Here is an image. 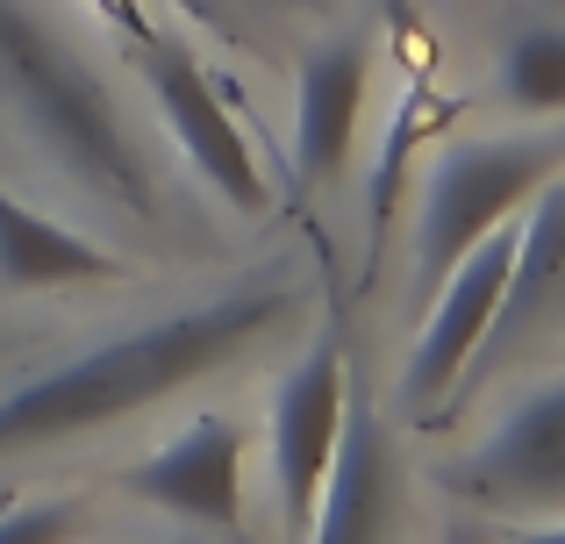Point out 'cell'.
Listing matches in <instances>:
<instances>
[{
    "label": "cell",
    "instance_id": "obj_1",
    "mask_svg": "<svg viewBox=\"0 0 565 544\" xmlns=\"http://www.w3.org/2000/svg\"><path fill=\"white\" fill-rule=\"evenodd\" d=\"M279 316H287L279 287H236L222 301H193L180 316L137 322V330L79 351V359L51 365V373L14 380L0 394V459L72 445V437H94L108 423L137 416V408L166 402V394L193 387L201 373L230 365L236 351H250Z\"/></svg>",
    "mask_w": 565,
    "mask_h": 544
},
{
    "label": "cell",
    "instance_id": "obj_2",
    "mask_svg": "<svg viewBox=\"0 0 565 544\" xmlns=\"http://www.w3.org/2000/svg\"><path fill=\"white\" fill-rule=\"evenodd\" d=\"M0 108L72 194H86L94 209L122 215L137 230L166 223L158 158L122 122L108 79L86 65L79 43L36 0H0Z\"/></svg>",
    "mask_w": 565,
    "mask_h": 544
},
{
    "label": "cell",
    "instance_id": "obj_3",
    "mask_svg": "<svg viewBox=\"0 0 565 544\" xmlns=\"http://www.w3.org/2000/svg\"><path fill=\"white\" fill-rule=\"evenodd\" d=\"M565 172L558 137H472V143H437L423 172V215H415V273L437 287L480 237L530 209Z\"/></svg>",
    "mask_w": 565,
    "mask_h": 544
},
{
    "label": "cell",
    "instance_id": "obj_4",
    "mask_svg": "<svg viewBox=\"0 0 565 544\" xmlns=\"http://www.w3.org/2000/svg\"><path fill=\"white\" fill-rule=\"evenodd\" d=\"M137 65H143V86H151L172 143H180V158L207 180V194L230 201L236 215H265L273 209V180H265L244 122H236L230 100H222L215 72H207L180 36H166V29H143L137 36Z\"/></svg>",
    "mask_w": 565,
    "mask_h": 544
},
{
    "label": "cell",
    "instance_id": "obj_5",
    "mask_svg": "<svg viewBox=\"0 0 565 544\" xmlns=\"http://www.w3.org/2000/svg\"><path fill=\"white\" fill-rule=\"evenodd\" d=\"M509 273H515V223H501L494 237H480L437 287H429V316H423V330H415L408 365H401V402H408V416L444 408L451 387L480 365V344H487V330H494Z\"/></svg>",
    "mask_w": 565,
    "mask_h": 544
},
{
    "label": "cell",
    "instance_id": "obj_6",
    "mask_svg": "<svg viewBox=\"0 0 565 544\" xmlns=\"http://www.w3.org/2000/svg\"><path fill=\"white\" fill-rule=\"evenodd\" d=\"M451 488L494 516L552 523L565 516V373L530 387L466 459L451 466Z\"/></svg>",
    "mask_w": 565,
    "mask_h": 544
},
{
    "label": "cell",
    "instance_id": "obj_7",
    "mask_svg": "<svg viewBox=\"0 0 565 544\" xmlns=\"http://www.w3.org/2000/svg\"><path fill=\"white\" fill-rule=\"evenodd\" d=\"M344 408H351V365L337 351V337H316L301 359L287 365L265 416V451H273V494L279 516L294 531H308L322 502V480L337 466V437H344Z\"/></svg>",
    "mask_w": 565,
    "mask_h": 544
},
{
    "label": "cell",
    "instance_id": "obj_8",
    "mask_svg": "<svg viewBox=\"0 0 565 544\" xmlns=\"http://www.w3.org/2000/svg\"><path fill=\"white\" fill-rule=\"evenodd\" d=\"M122 488L137 502L186 516L201 531H244V437L230 416H193L166 445H151L137 466L122 473Z\"/></svg>",
    "mask_w": 565,
    "mask_h": 544
},
{
    "label": "cell",
    "instance_id": "obj_9",
    "mask_svg": "<svg viewBox=\"0 0 565 544\" xmlns=\"http://www.w3.org/2000/svg\"><path fill=\"white\" fill-rule=\"evenodd\" d=\"M365 94H373V43L359 29L301 57V79H294V172H301V186H330L351 166Z\"/></svg>",
    "mask_w": 565,
    "mask_h": 544
},
{
    "label": "cell",
    "instance_id": "obj_10",
    "mask_svg": "<svg viewBox=\"0 0 565 544\" xmlns=\"http://www.w3.org/2000/svg\"><path fill=\"white\" fill-rule=\"evenodd\" d=\"M394 502H401V480H394V451H386V423L373 402L351 394L337 466L322 480V502L301 537L308 544H386L394 537Z\"/></svg>",
    "mask_w": 565,
    "mask_h": 544
},
{
    "label": "cell",
    "instance_id": "obj_11",
    "mask_svg": "<svg viewBox=\"0 0 565 544\" xmlns=\"http://www.w3.org/2000/svg\"><path fill=\"white\" fill-rule=\"evenodd\" d=\"M129 258L108 244L65 230L57 215L29 209L0 186V287L8 294H65V287H108L122 279Z\"/></svg>",
    "mask_w": 565,
    "mask_h": 544
},
{
    "label": "cell",
    "instance_id": "obj_12",
    "mask_svg": "<svg viewBox=\"0 0 565 544\" xmlns=\"http://www.w3.org/2000/svg\"><path fill=\"white\" fill-rule=\"evenodd\" d=\"M558 287H565V172L530 201L523 223H515V273H509V294L494 308V330H487L480 359H494L515 337H530V322L552 308Z\"/></svg>",
    "mask_w": 565,
    "mask_h": 544
},
{
    "label": "cell",
    "instance_id": "obj_13",
    "mask_svg": "<svg viewBox=\"0 0 565 544\" xmlns=\"http://www.w3.org/2000/svg\"><path fill=\"white\" fill-rule=\"evenodd\" d=\"M501 94L523 115H565V22H523L501 43Z\"/></svg>",
    "mask_w": 565,
    "mask_h": 544
},
{
    "label": "cell",
    "instance_id": "obj_14",
    "mask_svg": "<svg viewBox=\"0 0 565 544\" xmlns=\"http://www.w3.org/2000/svg\"><path fill=\"white\" fill-rule=\"evenodd\" d=\"M458 115V100H437L429 86H408V94L394 100V122H386V137H380V172H373V266H380V244H386V215H394V186H401V172H408V158L423 151V137L437 122H451Z\"/></svg>",
    "mask_w": 565,
    "mask_h": 544
},
{
    "label": "cell",
    "instance_id": "obj_15",
    "mask_svg": "<svg viewBox=\"0 0 565 544\" xmlns=\"http://www.w3.org/2000/svg\"><path fill=\"white\" fill-rule=\"evenodd\" d=\"M86 516L72 502H29L0 516V544H79Z\"/></svg>",
    "mask_w": 565,
    "mask_h": 544
},
{
    "label": "cell",
    "instance_id": "obj_16",
    "mask_svg": "<svg viewBox=\"0 0 565 544\" xmlns=\"http://www.w3.org/2000/svg\"><path fill=\"white\" fill-rule=\"evenodd\" d=\"M94 8L108 14L115 29H129V36H143V29H151V22H143V8H137V0H94Z\"/></svg>",
    "mask_w": 565,
    "mask_h": 544
},
{
    "label": "cell",
    "instance_id": "obj_17",
    "mask_svg": "<svg viewBox=\"0 0 565 544\" xmlns=\"http://www.w3.org/2000/svg\"><path fill=\"white\" fill-rule=\"evenodd\" d=\"M515 544H565V516H552V523H530Z\"/></svg>",
    "mask_w": 565,
    "mask_h": 544
}]
</instances>
